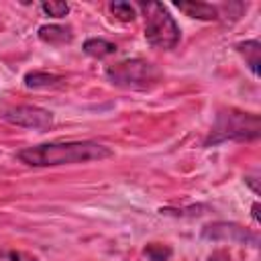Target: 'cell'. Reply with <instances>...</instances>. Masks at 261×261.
Returning a JSON list of instances; mask_svg holds the SVG:
<instances>
[{
	"label": "cell",
	"instance_id": "obj_5",
	"mask_svg": "<svg viewBox=\"0 0 261 261\" xmlns=\"http://www.w3.org/2000/svg\"><path fill=\"white\" fill-rule=\"evenodd\" d=\"M2 118L16 124V126L35 128V130H47L53 124V114L49 110L39 108V106H31V104L6 108L2 112Z\"/></svg>",
	"mask_w": 261,
	"mask_h": 261
},
{
	"label": "cell",
	"instance_id": "obj_16",
	"mask_svg": "<svg viewBox=\"0 0 261 261\" xmlns=\"http://www.w3.org/2000/svg\"><path fill=\"white\" fill-rule=\"evenodd\" d=\"M206 261H230V255H228L226 251H222V249H220V251H214Z\"/></svg>",
	"mask_w": 261,
	"mask_h": 261
},
{
	"label": "cell",
	"instance_id": "obj_11",
	"mask_svg": "<svg viewBox=\"0 0 261 261\" xmlns=\"http://www.w3.org/2000/svg\"><path fill=\"white\" fill-rule=\"evenodd\" d=\"M84 53L90 55V57L102 59V57L114 55L116 53V45L110 43V41H106V39H88L84 43Z\"/></svg>",
	"mask_w": 261,
	"mask_h": 261
},
{
	"label": "cell",
	"instance_id": "obj_4",
	"mask_svg": "<svg viewBox=\"0 0 261 261\" xmlns=\"http://www.w3.org/2000/svg\"><path fill=\"white\" fill-rule=\"evenodd\" d=\"M106 77H108L110 84H114L118 88L147 90V88L155 86L161 80V71L151 61L135 57V59H126V61L108 65L106 67Z\"/></svg>",
	"mask_w": 261,
	"mask_h": 261
},
{
	"label": "cell",
	"instance_id": "obj_2",
	"mask_svg": "<svg viewBox=\"0 0 261 261\" xmlns=\"http://www.w3.org/2000/svg\"><path fill=\"white\" fill-rule=\"evenodd\" d=\"M257 137H259V116L228 108L216 114V122L204 145L208 147V145H218L224 141H249Z\"/></svg>",
	"mask_w": 261,
	"mask_h": 261
},
{
	"label": "cell",
	"instance_id": "obj_12",
	"mask_svg": "<svg viewBox=\"0 0 261 261\" xmlns=\"http://www.w3.org/2000/svg\"><path fill=\"white\" fill-rule=\"evenodd\" d=\"M110 12L114 18L122 20V22H130L135 20V8L128 4V2H110Z\"/></svg>",
	"mask_w": 261,
	"mask_h": 261
},
{
	"label": "cell",
	"instance_id": "obj_9",
	"mask_svg": "<svg viewBox=\"0 0 261 261\" xmlns=\"http://www.w3.org/2000/svg\"><path fill=\"white\" fill-rule=\"evenodd\" d=\"M237 51L245 57V63L249 65V69L259 75V63H261V45L259 41H245V43H239L237 45Z\"/></svg>",
	"mask_w": 261,
	"mask_h": 261
},
{
	"label": "cell",
	"instance_id": "obj_14",
	"mask_svg": "<svg viewBox=\"0 0 261 261\" xmlns=\"http://www.w3.org/2000/svg\"><path fill=\"white\" fill-rule=\"evenodd\" d=\"M0 261H39V259L33 257V255H29V253H24V251L0 247Z\"/></svg>",
	"mask_w": 261,
	"mask_h": 261
},
{
	"label": "cell",
	"instance_id": "obj_17",
	"mask_svg": "<svg viewBox=\"0 0 261 261\" xmlns=\"http://www.w3.org/2000/svg\"><path fill=\"white\" fill-rule=\"evenodd\" d=\"M253 220L259 222V204H253Z\"/></svg>",
	"mask_w": 261,
	"mask_h": 261
},
{
	"label": "cell",
	"instance_id": "obj_8",
	"mask_svg": "<svg viewBox=\"0 0 261 261\" xmlns=\"http://www.w3.org/2000/svg\"><path fill=\"white\" fill-rule=\"evenodd\" d=\"M39 39L47 45H67L73 39V33L69 27L61 24H43L39 29Z\"/></svg>",
	"mask_w": 261,
	"mask_h": 261
},
{
	"label": "cell",
	"instance_id": "obj_13",
	"mask_svg": "<svg viewBox=\"0 0 261 261\" xmlns=\"http://www.w3.org/2000/svg\"><path fill=\"white\" fill-rule=\"evenodd\" d=\"M145 255L149 261H167L171 257V249L159 243H151L145 247Z\"/></svg>",
	"mask_w": 261,
	"mask_h": 261
},
{
	"label": "cell",
	"instance_id": "obj_3",
	"mask_svg": "<svg viewBox=\"0 0 261 261\" xmlns=\"http://www.w3.org/2000/svg\"><path fill=\"white\" fill-rule=\"evenodd\" d=\"M145 14V39L155 49H173L179 43V27L159 2H139Z\"/></svg>",
	"mask_w": 261,
	"mask_h": 261
},
{
	"label": "cell",
	"instance_id": "obj_7",
	"mask_svg": "<svg viewBox=\"0 0 261 261\" xmlns=\"http://www.w3.org/2000/svg\"><path fill=\"white\" fill-rule=\"evenodd\" d=\"M175 6L192 18H200V20H216L220 18L218 6H212L208 2H175Z\"/></svg>",
	"mask_w": 261,
	"mask_h": 261
},
{
	"label": "cell",
	"instance_id": "obj_1",
	"mask_svg": "<svg viewBox=\"0 0 261 261\" xmlns=\"http://www.w3.org/2000/svg\"><path fill=\"white\" fill-rule=\"evenodd\" d=\"M112 157V149L92 141L43 143L18 151V159L31 167H55L69 163H88Z\"/></svg>",
	"mask_w": 261,
	"mask_h": 261
},
{
	"label": "cell",
	"instance_id": "obj_15",
	"mask_svg": "<svg viewBox=\"0 0 261 261\" xmlns=\"http://www.w3.org/2000/svg\"><path fill=\"white\" fill-rule=\"evenodd\" d=\"M41 8H43L45 14L53 16V18H61V16H65L69 12V4L67 2H43Z\"/></svg>",
	"mask_w": 261,
	"mask_h": 261
},
{
	"label": "cell",
	"instance_id": "obj_6",
	"mask_svg": "<svg viewBox=\"0 0 261 261\" xmlns=\"http://www.w3.org/2000/svg\"><path fill=\"white\" fill-rule=\"evenodd\" d=\"M202 237L210 239V241H228V243H241V245H251V247L259 245L257 232H251V230H247L245 226H241L237 222H212V224H206L202 228Z\"/></svg>",
	"mask_w": 261,
	"mask_h": 261
},
{
	"label": "cell",
	"instance_id": "obj_10",
	"mask_svg": "<svg viewBox=\"0 0 261 261\" xmlns=\"http://www.w3.org/2000/svg\"><path fill=\"white\" fill-rule=\"evenodd\" d=\"M61 84H63V77L49 71H29L24 75L27 88H57Z\"/></svg>",
	"mask_w": 261,
	"mask_h": 261
}]
</instances>
